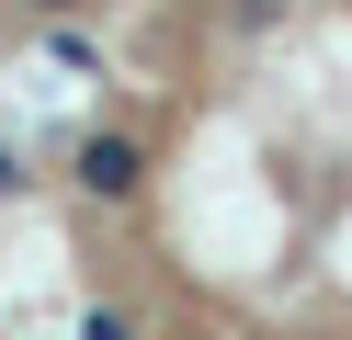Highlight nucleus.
Here are the masks:
<instances>
[{"mask_svg":"<svg viewBox=\"0 0 352 340\" xmlns=\"http://www.w3.org/2000/svg\"><path fill=\"white\" fill-rule=\"evenodd\" d=\"M80 181H91V193H125V181H137V159H125V148H114V136H102V148H91V159H80Z\"/></svg>","mask_w":352,"mask_h":340,"instance_id":"f257e3e1","label":"nucleus"}]
</instances>
